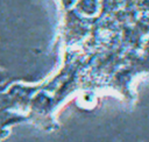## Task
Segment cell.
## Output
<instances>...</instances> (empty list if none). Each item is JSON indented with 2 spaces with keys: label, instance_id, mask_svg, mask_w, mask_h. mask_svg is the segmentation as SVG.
I'll use <instances>...</instances> for the list:
<instances>
[{
  "label": "cell",
  "instance_id": "cell-1",
  "mask_svg": "<svg viewBox=\"0 0 149 142\" xmlns=\"http://www.w3.org/2000/svg\"><path fill=\"white\" fill-rule=\"evenodd\" d=\"M63 65L48 113L70 99L104 95L137 101L136 83L149 74V0H61Z\"/></svg>",
  "mask_w": 149,
  "mask_h": 142
}]
</instances>
